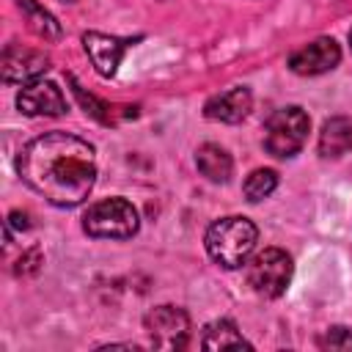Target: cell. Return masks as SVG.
<instances>
[{"label":"cell","mask_w":352,"mask_h":352,"mask_svg":"<svg viewBox=\"0 0 352 352\" xmlns=\"http://www.w3.org/2000/svg\"><path fill=\"white\" fill-rule=\"evenodd\" d=\"M16 170L22 182L36 190L44 201L69 209L82 204L94 190V146L69 132H47L33 138L19 151Z\"/></svg>","instance_id":"obj_1"},{"label":"cell","mask_w":352,"mask_h":352,"mask_svg":"<svg viewBox=\"0 0 352 352\" xmlns=\"http://www.w3.org/2000/svg\"><path fill=\"white\" fill-rule=\"evenodd\" d=\"M258 239L256 226L248 217L231 214L223 220H214L206 231V253L226 270H236L248 261Z\"/></svg>","instance_id":"obj_2"},{"label":"cell","mask_w":352,"mask_h":352,"mask_svg":"<svg viewBox=\"0 0 352 352\" xmlns=\"http://www.w3.org/2000/svg\"><path fill=\"white\" fill-rule=\"evenodd\" d=\"M140 217L126 198H104L88 206L82 214V228L96 239H129L138 234Z\"/></svg>","instance_id":"obj_3"},{"label":"cell","mask_w":352,"mask_h":352,"mask_svg":"<svg viewBox=\"0 0 352 352\" xmlns=\"http://www.w3.org/2000/svg\"><path fill=\"white\" fill-rule=\"evenodd\" d=\"M308 126H311V118L302 107L297 104L280 107L264 124V148L280 160L294 157L308 138Z\"/></svg>","instance_id":"obj_4"},{"label":"cell","mask_w":352,"mask_h":352,"mask_svg":"<svg viewBox=\"0 0 352 352\" xmlns=\"http://www.w3.org/2000/svg\"><path fill=\"white\" fill-rule=\"evenodd\" d=\"M292 256L280 248H264L248 264V283L261 297H280L292 280Z\"/></svg>","instance_id":"obj_5"},{"label":"cell","mask_w":352,"mask_h":352,"mask_svg":"<svg viewBox=\"0 0 352 352\" xmlns=\"http://www.w3.org/2000/svg\"><path fill=\"white\" fill-rule=\"evenodd\" d=\"M154 349H184L190 338V316L176 305L151 308L143 319Z\"/></svg>","instance_id":"obj_6"},{"label":"cell","mask_w":352,"mask_h":352,"mask_svg":"<svg viewBox=\"0 0 352 352\" xmlns=\"http://www.w3.org/2000/svg\"><path fill=\"white\" fill-rule=\"evenodd\" d=\"M0 69H3V82H8V85L11 82H30L50 69V55L41 50H30V47L11 41L3 50Z\"/></svg>","instance_id":"obj_7"},{"label":"cell","mask_w":352,"mask_h":352,"mask_svg":"<svg viewBox=\"0 0 352 352\" xmlns=\"http://www.w3.org/2000/svg\"><path fill=\"white\" fill-rule=\"evenodd\" d=\"M338 60H341V47L336 44V38L322 36V38L305 44L302 50H297V52L289 58V69H292L294 74L314 77V74H324V72L336 69Z\"/></svg>","instance_id":"obj_8"},{"label":"cell","mask_w":352,"mask_h":352,"mask_svg":"<svg viewBox=\"0 0 352 352\" xmlns=\"http://www.w3.org/2000/svg\"><path fill=\"white\" fill-rule=\"evenodd\" d=\"M16 107L25 116H63L66 96L50 80H33L16 94Z\"/></svg>","instance_id":"obj_9"},{"label":"cell","mask_w":352,"mask_h":352,"mask_svg":"<svg viewBox=\"0 0 352 352\" xmlns=\"http://www.w3.org/2000/svg\"><path fill=\"white\" fill-rule=\"evenodd\" d=\"M129 44H132V38H118V36H107V33H96V30L82 33V47H85L94 69L102 77H113L118 72V63Z\"/></svg>","instance_id":"obj_10"},{"label":"cell","mask_w":352,"mask_h":352,"mask_svg":"<svg viewBox=\"0 0 352 352\" xmlns=\"http://www.w3.org/2000/svg\"><path fill=\"white\" fill-rule=\"evenodd\" d=\"M250 104H253L250 91L245 85H236V88H228V91L212 96L204 104V116L212 121H223V124H239L250 113Z\"/></svg>","instance_id":"obj_11"},{"label":"cell","mask_w":352,"mask_h":352,"mask_svg":"<svg viewBox=\"0 0 352 352\" xmlns=\"http://www.w3.org/2000/svg\"><path fill=\"white\" fill-rule=\"evenodd\" d=\"M352 148V121L349 118H327L319 132V154L322 157H341Z\"/></svg>","instance_id":"obj_12"},{"label":"cell","mask_w":352,"mask_h":352,"mask_svg":"<svg viewBox=\"0 0 352 352\" xmlns=\"http://www.w3.org/2000/svg\"><path fill=\"white\" fill-rule=\"evenodd\" d=\"M195 165L198 170L209 179V182H228L231 170H234V160L226 148L214 146V143H204L195 151Z\"/></svg>","instance_id":"obj_13"},{"label":"cell","mask_w":352,"mask_h":352,"mask_svg":"<svg viewBox=\"0 0 352 352\" xmlns=\"http://www.w3.org/2000/svg\"><path fill=\"white\" fill-rule=\"evenodd\" d=\"M201 346L204 349H228V346H250V344L245 341V336L236 330V324L231 319H214L206 324Z\"/></svg>","instance_id":"obj_14"},{"label":"cell","mask_w":352,"mask_h":352,"mask_svg":"<svg viewBox=\"0 0 352 352\" xmlns=\"http://www.w3.org/2000/svg\"><path fill=\"white\" fill-rule=\"evenodd\" d=\"M14 3H16V8L25 14V19H28V25H30V30H33L36 36H41V38H58V36H60L58 19H55L44 6H38L36 0H14Z\"/></svg>","instance_id":"obj_15"},{"label":"cell","mask_w":352,"mask_h":352,"mask_svg":"<svg viewBox=\"0 0 352 352\" xmlns=\"http://www.w3.org/2000/svg\"><path fill=\"white\" fill-rule=\"evenodd\" d=\"M278 187V173L275 170H270V168H256L248 179H245V184H242V192H245V198L248 201H261V198H267L272 190Z\"/></svg>","instance_id":"obj_16"},{"label":"cell","mask_w":352,"mask_h":352,"mask_svg":"<svg viewBox=\"0 0 352 352\" xmlns=\"http://www.w3.org/2000/svg\"><path fill=\"white\" fill-rule=\"evenodd\" d=\"M41 264H44L41 250H38V248H30V250H25V253L19 256V261L14 264V275H19V278H30V275H36V272L41 270Z\"/></svg>","instance_id":"obj_17"},{"label":"cell","mask_w":352,"mask_h":352,"mask_svg":"<svg viewBox=\"0 0 352 352\" xmlns=\"http://www.w3.org/2000/svg\"><path fill=\"white\" fill-rule=\"evenodd\" d=\"M72 85H74V96L80 99V104L85 107V113H91V116H96L99 121H104V124H107V121H110V113H107V104H102V102H99L96 96H91V94H85V91H82V88H80V85H77L74 80H72Z\"/></svg>","instance_id":"obj_18"},{"label":"cell","mask_w":352,"mask_h":352,"mask_svg":"<svg viewBox=\"0 0 352 352\" xmlns=\"http://www.w3.org/2000/svg\"><path fill=\"white\" fill-rule=\"evenodd\" d=\"M322 349H352V333L346 327H330L322 338H319Z\"/></svg>","instance_id":"obj_19"},{"label":"cell","mask_w":352,"mask_h":352,"mask_svg":"<svg viewBox=\"0 0 352 352\" xmlns=\"http://www.w3.org/2000/svg\"><path fill=\"white\" fill-rule=\"evenodd\" d=\"M8 226H16V228H28L30 223H28V214H25V212H11V214H8Z\"/></svg>","instance_id":"obj_20"},{"label":"cell","mask_w":352,"mask_h":352,"mask_svg":"<svg viewBox=\"0 0 352 352\" xmlns=\"http://www.w3.org/2000/svg\"><path fill=\"white\" fill-rule=\"evenodd\" d=\"M349 44H352V30H349Z\"/></svg>","instance_id":"obj_21"},{"label":"cell","mask_w":352,"mask_h":352,"mask_svg":"<svg viewBox=\"0 0 352 352\" xmlns=\"http://www.w3.org/2000/svg\"><path fill=\"white\" fill-rule=\"evenodd\" d=\"M66 3H74V0H66Z\"/></svg>","instance_id":"obj_22"}]
</instances>
